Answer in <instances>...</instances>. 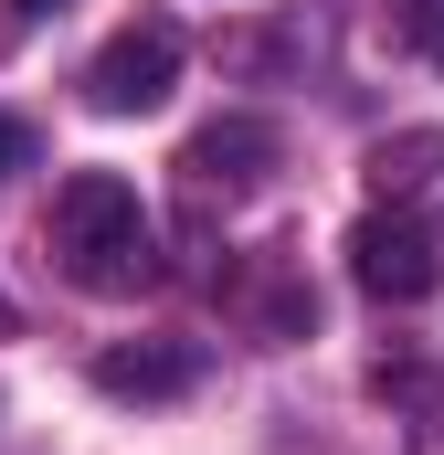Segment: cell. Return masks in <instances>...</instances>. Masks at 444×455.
Masks as SVG:
<instances>
[{"mask_svg": "<svg viewBox=\"0 0 444 455\" xmlns=\"http://www.w3.org/2000/svg\"><path fill=\"white\" fill-rule=\"evenodd\" d=\"M11 170H32V127H21V116H0V180H11Z\"/></svg>", "mask_w": 444, "mask_h": 455, "instance_id": "9c48e42d", "label": "cell"}, {"mask_svg": "<svg viewBox=\"0 0 444 455\" xmlns=\"http://www.w3.org/2000/svg\"><path fill=\"white\" fill-rule=\"evenodd\" d=\"M381 392L413 413V455H444V381H434V371L402 360V371H381Z\"/></svg>", "mask_w": 444, "mask_h": 455, "instance_id": "52a82bcc", "label": "cell"}, {"mask_svg": "<svg viewBox=\"0 0 444 455\" xmlns=\"http://www.w3.org/2000/svg\"><path fill=\"white\" fill-rule=\"evenodd\" d=\"M202 381V349H180V339H116L96 349V392L107 403H180Z\"/></svg>", "mask_w": 444, "mask_h": 455, "instance_id": "5b68a950", "label": "cell"}, {"mask_svg": "<svg viewBox=\"0 0 444 455\" xmlns=\"http://www.w3.org/2000/svg\"><path fill=\"white\" fill-rule=\"evenodd\" d=\"M349 275H360V297H381V307H424L444 275V254L424 243V223L402 212V202H370L360 223H349Z\"/></svg>", "mask_w": 444, "mask_h": 455, "instance_id": "3957f363", "label": "cell"}, {"mask_svg": "<svg viewBox=\"0 0 444 455\" xmlns=\"http://www.w3.org/2000/svg\"><path fill=\"white\" fill-rule=\"evenodd\" d=\"M286 159V138H275V116H212V127H191V148H180V180L202 191V202H233V191H254L265 170Z\"/></svg>", "mask_w": 444, "mask_h": 455, "instance_id": "277c9868", "label": "cell"}, {"mask_svg": "<svg viewBox=\"0 0 444 455\" xmlns=\"http://www.w3.org/2000/svg\"><path fill=\"white\" fill-rule=\"evenodd\" d=\"M360 180H370V202H413V191H434V180H444V127H392V138H370Z\"/></svg>", "mask_w": 444, "mask_h": 455, "instance_id": "8992f818", "label": "cell"}, {"mask_svg": "<svg viewBox=\"0 0 444 455\" xmlns=\"http://www.w3.org/2000/svg\"><path fill=\"white\" fill-rule=\"evenodd\" d=\"M53 254L85 297H148L159 286V233H148V202L116 180V170H75L53 191Z\"/></svg>", "mask_w": 444, "mask_h": 455, "instance_id": "6da1fadb", "label": "cell"}, {"mask_svg": "<svg viewBox=\"0 0 444 455\" xmlns=\"http://www.w3.org/2000/svg\"><path fill=\"white\" fill-rule=\"evenodd\" d=\"M43 11H64V0H11V21H0V32H21V21H43Z\"/></svg>", "mask_w": 444, "mask_h": 455, "instance_id": "30bf717a", "label": "cell"}, {"mask_svg": "<svg viewBox=\"0 0 444 455\" xmlns=\"http://www.w3.org/2000/svg\"><path fill=\"white\" fill-rule=\"evenodd\" d=\"M0 339H11V297H0Z\"/></svg>", "mask_w": 444, "mask_h": 455, "instance_id": "8fae6325", "label": "cell"}, {"mask_svg": "<svg viewBox=\"0 0 444 455\" xmlns=\"http://www.w3.org/2000/svg\"><path fill=\"white\" fill-rule=\"evenodd\" d=\"M180 53H191V43H180V21H159V11H148V21H127L107 53L85 64V107H96V116H148V107H170Z\"/></svg>", "mask_w": 444, "mask_h": 455, "instance_id": "7a4b0ae2", "label": "cell"}, {"mask_svg": "<svg viewBox=\"0 0 444 455\" xmlns=\"http://www.w3.org/2000/svg\"><path fill=\"white\" fill-rule=\"evenodd\" d=\"M392 43L424 53V64H444V0H392Z\"/></svg>", "mask_w": 444, "mask_h": 455, "instance_id": "ba28073f", "label": "cell"}]
</instances>
